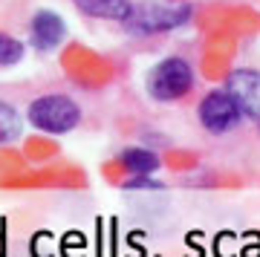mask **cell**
Returning <instances> with one entry per match:
<instances>
[{
  "label": "cell",
  "instance_id": "cell-1",
  "mask_svg": "<svg viewBox=\"0 0 260 257\" xmlns=\"http://www.w3.org/2000/svg\"><path fill=\"white\" fill-rule=\"evenodd\" d=\"M191 3H177V0H145L136 3L127 12V18L121 20V26L127 35H159V32H171V29L185 26L191 20Z\"/></svg>",
  "mask_w": 260,
  "mask_h": 257
},
{
  "label": "cell",
  "instance_id": "cell-2",
  "mask_svg": "<svg viewBox=\"0 0 260 257\" xmlns=\"http://www.w3.org/2000/svg\"><path fill=\"white\" fill-rule=\"evenodd\" d=\"M194 67L188 64L185 58L171 55L165 61L150 67L148 78H145V90L153 101H162V104H171V101L185 99L188 92L194 90Z\"/></svg>",
  "mask_w": 260,
  "mask_h": 257
},
{
  "label": "cell",
  "instance_id": "cell-3",
  "mask_svg": "<svg viewBox=\"0 0 260 257\" xmlns=\"http://www.w3.org/2000/svg\"><path fill=\"white\" fill-rule=\"evenodd\" d=\"M29 124L47 136H67L78 127L81 121V110L70 95H61V92H49V95H41L29 104L26 110Z\"/></svg>",
  "mask_w": 260,
  "mask_h": 257
},
{
  "label": "cell",
  "instance_id": "cell-4",
  "mask_svg": "<svg viewBox=\"0 0 260 257\" xmlns=\"http://www.w3.org/2000/svg\"><path fill=\"white\" fill-rule=\"evenodd\" d=\"M197 119H200V124L205 127V133H211V136H225V133H232V130L240 124L243 116H240L237 104L232 101V95L225 90H211V92H205L203 101H200Z\"/></svg>",
  "mask_w": 260,
  "mask_h": 257
},
{
  "label": "cell",
  "instance_id": "cell-5",
  "mask_svg": "<svg viewBox=\"0 0 260 257\" xmlns=\"http://www.w3.org/2000/svg\"><path fill=\"white\" fill-rule=\"evenodd\" d=\"M225 92L232 95L243 119L260 121V70H234L225 78Z\"/></svg>",
  "mask_w": 260,
  "mask_h": 257
},
{
  "label": "cell",
  "instance_id": "cell-6",
  "mask_svg": "<svg viewBox=\"0 0 260 257\" xmlns=\"http://www.w3.org/2000/svg\"><path fill=\"white\" fill-rule=\"evenodd\" d=\"M64 35H67V23L52 9L35 12V18L29 20V44L35 46L38 52H52L55 46H61Z\"/></svg>",
  "mask_w": 260,
  "mask_h": 257
},
{
  "label": "cell",
  "instance_id": "cell-7",
  "mask_svg": "<svg viewBox=\"0 0 260 257\" xmlns=\"http://www.w3.org/2000/svg\"><path fill=\"white\" fill-rule=\"evenodd\" d=\"M75 9L95 20H113L121 23L127 18V12L133 9V0H73Z\"/></svg>",
  "mask_w": 260,
  "mask_h": 257
},
{
  "label": "cell",
  "instance_id": "cell-8",
  "mask_svg": "<svg viewBox=\"0 0 260 257\" xmlns=\"http://www.w3.org/2000/svg\"><path fill=\"white\" fill-rule=\"evenodd\" d=\"M119 162L124 168H127L133 176H150L159 171V156L153 153V150H148V147H124L119 153Z\"/></svg>",
  "mask_w": 260,
  "mask_h": 257
},
{
  "label": "cell",
  "instance_id": "cell-9",
  "mask_svg": "<svg viewBox=\"0 0 260 257\" xmlns=\"http://www.w3.org/2000/svg\"><path fill=\"white\" fill-rule=\"evenodd\" d=\"M23 133V121H20V113L0 101V142H15V139Z\"/></svg>",
  "mask_w": 260,
  "mask_h": 257
},
{
  "label": "cell",
  "instance_id": "cell-10",
  "mask_svg": "<svg viewBox=\"0 0 260 257\" xmlns=\"http://www.w3.org/2000/svg\"><path fill=\"white\" fill-rule=\"evenodd\" d=\"M23 58V44L18 38H9L0 32V67H12Z\"/></svg>",
  "mask_w": 260,
  "mask_h": 257
},
{
  "label": "cell",
  "instance_id": "cell-11",
  "mask_svg": "<svg viewBox=\"0 0 260 257\" xmlns=\"http://www.w3.org/2000/svg\"><path fill=\"white\" fill-rule=\"evenodd\" d=\"M124 191H133V188H162V185L156 182V179H145V176H133V179H127V182L121 185Z\"/></svg>",
  "mask_w": 260,
  "mask_h": 257
}]
</instances>
